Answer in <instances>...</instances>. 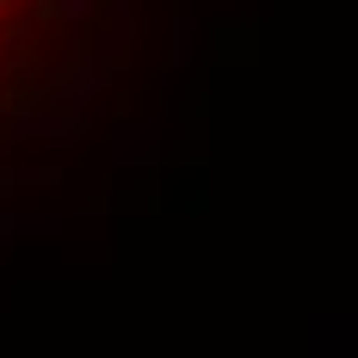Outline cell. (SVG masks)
Segmentation results:
<instances>
[{"mask_svg":"<svg viewBox=\"0 0 358 358\" xmlns=\"http://www.w3.org/2000/svg\"><path fill=\"white\" fill-rule=\"evenodd\" d=\"M93 0H0V111L25 93V74L50 50V37L80 25Z\"/></svg>","mask_w":358,"mask_h":358,"instance_id":"6da1fadb","label":"cell"}]
</instances>
